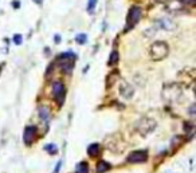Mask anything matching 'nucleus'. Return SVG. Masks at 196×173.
<instances>
[{
    "instance_id": "nucleus-1",
    "label": "nucleus",
    "mask_w": 196,
    "mask_h": 173,
    "mask_svg": "<svg viewBox=\"0 0 196 173\" xmlns=\"http://www.w3.org/2000/svg\"><path fill=\"white\" fill-rule=\"evenodd\" d=\"M161 97L163 99L168 102V103H177L181 101L183 97V87L179 83L171 82V83H165L163 86V91H161Z\"/></svg>"
},
{
    "instance_id": "nucleus-2",
    "label": "nucleus",
    "mask_w": 196,
    "mask_h": 173,
    "mask_svg": "<svg viewBox=\"0 0 196 173\" xmlns=\"http://www.w3.org/2000/svg\"><path fill=\"white\" fill-rule=\"evenodd\" d=\"M169 54V47L165 42H154L152 46L149 47V58L154 62L163 60L164 58H167Z\"/></svg>"
},
{
    "instance_id": "nucleus-3",
    "label": "nucleus",
    "mask_w": 196,
    "mask_h": 173,
    "mask_svg": "<svg viewBox=\"0 0 196 173\" xmlns=\"http://www.w3.org/2000/svg\"><path fill=\"white\" fill-rule=\"evenodd\" d=\"M156 126H157L156 119L149 118V117H142V118H140L139 121L136 122V130L142 137H145V136L150 134V133H153L154 129H156Z\"/></svg>"
},
{
    "instance_id": "nucleus-4",
    "label": "nucleus",
    "mask_w": 196,
    "mask_h": 173,
    "mask_svg": "<svg viewBox=\"0 0 196 173\" xmlns=\"http://www.w3.org/2000/svg\"><path fill=\"white\" fill-rule=\"evenodd\" d=\"M141 16H142V10H141V7L133 6L130 10H129V14H128V17H126V23H128V24H126L125 31H128V30H130V28L135 27V26L140 22Z\"/></svg>"
},
{
    "instance_id": "nucleus-5",
    "label": "nucleus",
    "mask_w": 196,
    "mask_h": 173,
    "mask_svg": "<svg viewBox=\"0 0 196 173\" xmlns=\"http://www.w3.org/2000/svg\"><path fill=\"white\" fill-rule=\"evenodd\" d=\"M51 93H52V97H54V99L58 102V103H59V105L63 103L65 97H66V87H65V85H63V83H62L61 81H56V82L52 83Z\"/></svg>"
},
{
    "instance_id": "nucleus-6",
    "label": "nucleus",
    "mask_w": 196,
    "mask_h": 173,
    "mask_svg": "<svg viewBox=\"0 0 196 173\" xmlns=\"http://www.w3.org/2000/svg\"><path fill=\"white\" fill-rule=\"evenodd\" d=\"M148 160V152L146 150H135L128 156L126 161L129 164H142Z\"/></svg>"
},
{
    "instance_id": "nucleus-7",
    "label": "nucleus",
    "mask_w": 196,
    "mask_h": 173,
    "mask_svg": "<svg viewBox=\"0 0 196 173\" xmlns=\"http://www.w3.org/2000/svg\"><path fill=\"white\" fill-rule=\"evenodd\" d=\"M118 91L121 97H124L125 99H132V97L135 95V89L130 83H128L125 79H121L120 81V87H118Z\"/></svg>"
},
{
    "instance_id": "nucleus-8",
    "label": "nucleus",
    "mask_w": 196,
    "mask_h": 173,
    "mask_svg": "<svg viewBox=\"0 0 196 173\" xmlns=\"http://www.w3.org/2000/svg\"><path fill=\"white\" fill-rule=\"evenodd\" d=\"M156 27L165 30V31H173L176 28V23L169 17H160V19L156 22Z\"/></svg>"
},
{
    "instance_id": "nucleus-9",
    "label": "nucleus",
    "mask_w": 196,
    "mask_h": 173,
    "mask_svg": "<svg viewBox=\"0 0 196 173\" xmlns=\"http://www.w3.org/2000/svg\"><path fill=\"white\" fill-rule=\"evenodd\" d=\"M35 134H37V127L32 126V125H28L26 126L24 133H23V141L26 145H31L32 141L35 140Z\"/></svg>"
},
{
    "instance_id": "nucleus-10",
    "label": "nucleus",
    "mask_w": 196,
    "mask_h": 173,
    "mask_svg": "<svg viewBox=\"0 0 196 173\" xmlns=\"http://www.w3.org/2000/svg\"><path fill=\"white\" fill-rule=\"evenodd\" d=\"M38 114H39V118H41L42 122H48L51 118V113H50V109L47 108V106H41L38 110Z\"/></svg>"
},
{
    "instance_id": "nucleus-11",
    "label": "nucleus",
    "mask_w": 196,
    "mask_h": 173,
    "mask_svg": "<svg viewBox=\"0 0 196 173\" xmlns=\"http://www.w3.org/2000/svg\"><path fill=\"white\" fill-rule=\"evenodd\" d=\"M101 152V145L100 144H91L87 146V154L91 157H96L97 154H100Z\"/></svg>"
},
{
    "instance_id": "nucleus-12",
    "label": "nucleus",
    "mask_w": 196,
    "mask_h": 173,
    "mask_svg": "<svg viewBox=\"0 0 196 173\" xmlns=\"http://www.w3.org/2000/svg\"><path fill=\"white\" fill-rule=\"evenodd\" d=\"M110 164L109 162H106V161H100L97 164V173H105V172H108L110 169Z\"/></svg>"
},
{
    "instance_id": "nucleus-13",
    "label": "nucleus",
    "mask_w": 196,
    "mask_h": 173,
    "mask_svg": "<svg viewBox=\"0 0 196 173\" xmlns=\"http://www.w3.org/2000/svg\"><path fill=\"white\" fill-rule=\"evenodd\" d=\"M75 173H89V165L87 162L85 161H81L75 168Z\"/></svg>"
},
{
    "instance_id": "nucleus-14",
    "label": "nucleus",
    "mask_w": 196,
    "mask_h": 173,
    "mask_svg": "<svg viewBox=\"0 0 196 173\" xmlns=\"http://www.w3.org/2000/svg\"><path fill=\"white\" fill-rule=\"evenodd\" d=\"M118 59H120L118 52H117V51H112V54H110V56H109V60H108L109 66H114V65H117V63H118Z\"/></svg>"
},
{
    "instance_id": "nucleus-15",
    "label": "nucleus",
    "mask_w": 196,
    "mask_h": 173,
    "mask_svg": "<svg viewBox=\"0 0 196 173\" xmlns=\"http://www.w3.org/2000/svg\"><path fill=\"white\" fill-rule=\"evenodd\" d=\"M44 150L48 152L50 154H56L58 153V146L55 144H47L46 146H44Z\"/></svg>"
},
{
    "instance_id": "nucleus-16",
    "label": "nucleus",
    "mask_w": 196,
    "mask_h": 173,
    "mask_svg": "<svg viewBox=\"0 0 196 173\" xmlns=\"http://www.w3.org/2000/svg\"><path fill=\"white\" fill-rule=\"evenodd\" d=\"M96 6H97V0H87V12L89 14L94 12Z\"/></svg>"
},
{
    "instance_id": "nucleus-17",
    "label": "nucleus",
    "mask_w": 196,
    "mask_h": 173,
    "mask_svg": "<svg viewBox=\"0 0 196 173\" xmlns=\"http://www.w3.org/2000/svg\"><path fill=\"white\" fill-rule=\"evenodd\" d=\"M75 41H77L78 44H85V43H86V41H87L86 34H78L77 38H75Z\"/></svg>"
},
{
    "instance_id": "nucleus-18",
    "label": "nucleus",
    "mask_w": 196,
    "mask_h": 173,
    "mask_svg": "<svg viewBox=\"0 0 196 173\" xmlns=\"http://www.w3.org/2000/svg\"><path fill=\"white\" fill-rule=\"evenodd\" d=\"M12 41H14L15 44H17V46H19V44H22V35H20V34L14 35V39H12Z\"/></svg>"
},
{
    "instance_id": "nucleus-19",
    "label": "nucleus",
    "mask_w": 196,
    "mask_h": 173,
    "mask_svg": "<svg viewBox=\"0 0 196 173\" xmlns=\"http://www.w3.org/2000/svg\"><path fill=\"white\" fill-rule=\"evenodd\" d=\"M184 130L187 133H191V132L194 130V125H192V123H189V122H185L184 123Z\"/></svg>"
},
{
    "instance_id": "nucleus-20",
    "label": "nucleus",
    "mask_w": 196,
    "mask_h": 173,
    "mask_svg": "<svg viewBox=\"0 0 196 173\" xmlns=\"http://www.w3.org/2000/svg\"><path fill=\"white\" fill-rule=\"evenodd\" d=\"M195 108H196V105H195V103H194V105H191V108H189V114L192 115V117L195 115Z\"/></svg>"
},
{
    "instance_id": "nucleus-21",
    "label": "nucleus",
    "mask_w": 196,
    "mask_h": 173,
    "mask_svg": "<svg viewBox=\"0 0 196 173\" xmlns=\"http://www.w3.org/2000/svg\"><path fill=\"white\" fill-rule=\"evenodd\" d=\"M12 7H15V8H19V3H17V0H15V3H12Z\"/></svg>"
},
{
    "instance_id": "nucleus-22",
    "label": "nucleus",
    "mask_w": 196,
    "mask_h": 173,
    "mask_svg": "<svg viewBox=\"0 0 196 173\" xmlns=\"http://www.w3.org/2000/svg\"><path fill=\"white\" fill-rule=\"evenodd\" d=\"M54 41H55V42H61V36H59V35H55V36H54Z\"/></svg>"
},
{
    "instance_id": "nucleus-23",
    "label": "nucleus",
    "mask_w": 196,
    "mask_h": 173,
    "mask_svg": "<svg viewBox=\"0 0 196 173\" xmlns=\"http://www.w3.org/2000/svg\"><path fill=\"white\" fill-rule=\"evenodd\" d=\"M0 73H2V66H0Z\"/></svg>"
}]
</instances>
